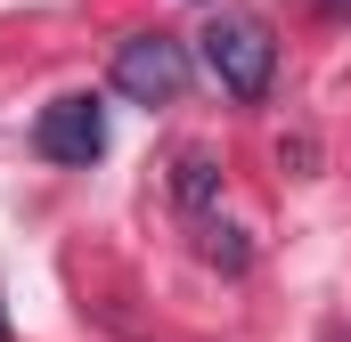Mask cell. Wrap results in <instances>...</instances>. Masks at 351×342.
Instances as JSON below:
<instances>
[{
	"instance_id": "cell-5",
	"label": "cell",
	"mask_w": 351,
	"mask_h": 342,
	"mask_svg": "<svg viewBox=\"0 0 351 342\" xmlns=\"http://www.w3.org/2000/svg\"><path fill=\"white\" fill-rule=\"evenodd\" d=\"M204 261H213V269H229V277H237V269H245V261H254V245H245V237H237V228H204Z\"/></svg>"
},
{
	"instance_id": "cell-7",
	"label": "cell",
	"mask_w": 351,
	"mask_h": 342,
	"mask_svg": "<svg viewBox=\"0 0 351 342\" xmlns=\"http://www.w3.org/2000/svg\"><path fill=\"white\" fill-rule=\"evenodd\" d=\"M327 342H351V334H327Z\"/></svg>"
},
{
	"instance_id": "cell-1",
	"label": "cell",
	"mask_w": 351,
	"mask_h": 342,
	"mask_svg": "<svg viewBox=\"0 0 351 342\" xmlns=\"http://www.w3.org/2000/svg\"><path fill=\"white\" fill-rule=\"evenodd\" d=\"M204 66H213V82L229 90V98H262L269 74H278V41H269V25H254V16H221L213 33H204Z\"/></svg>"
},
{
	"instance_id": "cell-4",
	"label": "cell",
	"mask_w": 351,
	"mask_h": 342,
	"mask_svg": "<svg viewBox=\"0 0 351 342\" xmlns=\"http://www.w3.org/2000/svg\"><path fill=\"white\" fill-rule=\"evenodd\" d=\"M172 204L180 212H213V204H221V163H213L204 147H188L172 163Z\"/></svg>"
},
{
	"instance_id": "cell-2",
	"label": "cell",
	"mask_w": 351,
	"mask_h": 342,
	"mask_svg": "<svg viewBox=\"0 0 351 342\" xmlns=\"http://www.w3.org/2000/svg\"><path fill=\"white\" fill-rule=\"evenodd\" d=\"M114 90L131 106H172L188 90V41L180 33H131L114 49Z\"/></svg>"
},
{
	"instance_id": "cell-6",
	"label": "cell",
	"mask_w": 351,
	"mask_h": 342,
	"mask_svg": "<svg viewBox=\"0 0 351 342\" xmlns=\"http://www.w3.org/2000/svg\"><path fill=\"white\" fill-rule=\"evenodd\" d=\"M0 342H8V310H0Z\"/></svg>"
},
{
	"instance_id": "cell-3",
	"label": "cell",
	"mask_w": 351,
	"mask_h": 342,
	"mask_svg": "<svg viewBox=\"0 0 351 342\" xmlns=\"http://www.w3.org/2000/svg\"><path fill=\"white\" fill-rule=\"evenodd\" d=\"M33 155H41V163H66V171H90L98 155H106V106H98L90 90L41 106V122H33Z\"/></svg>"
}]
</instances>
